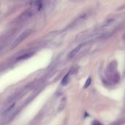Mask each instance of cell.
<instances>
[{
	"mask_svg": "<svg viewBox=\"0 0 125 125\" xmlns=\"http://www.w3.org/2000/svg\"><path fill=\"white\" fill-rule=\"evenodd\" d=\"M31 32H32V31L30 30V29H26V30L23 32L16 40L12 42V43L11 44V47L14 48V47H16V46H18L19 43H21L22 41H24L26 38H28V37L30 35Z\"/></svg>",
	"mask_w": 125,
	"mask_h": 125,
	"instance_id": "obj_1",
	"label": "cell"
},
{
	"mask_svg": "<svg viewBox=\"0 0 125 125\" xmlns=\"http://www.w3.org/2000/svg\"><path fill=\"white\" fill-rule=\"evenodd\" d=\"M106 33L105 32H97V33H94L93 34H90V35H88L86 38H85L83 39L84 42H88L89 41H92V40H94L96 39H99V38H102L105 37Z\"/></svg>",
	"mask_w": 125,
	"mask_h": 125,
	"instance_id": "obj_2",
	"label": "cell"
},
{
	"mask_svg": "<svg viewBox=\"0 0 125 125\" xmlns=\"http://www.w3.org/2000/svg\"><path fill=\"white\" fill-rule=\"evenodd\" d=\"M86 43H87V42H83V43H81V44H80L79 46H78L76 48H75L74 49H73L71 52L70 53V54H69V56H68V58H73L74 57L78 52H79V50H80V48H81Z\"/></svg>",
	"mask_w": 125,
	"mask_h": 125,
	"instance_id": "obj_3",
	"label": "cell"
},
{
	"mask_svg": "<svg viewBox=\"0 0 125 125\" xmlns=\"http://www.w3.org/2000/svg\"><path fill=\"white\" fill-rule=\"evenodd\" d=\"M15 107V103H13V104H12V105H10L8 108H7L5 111H4V112H2V114H4V113H10V111H12V110L13 109V108Z\"/></svg>",
	"mask_w": 125,
	"mask_h": 125,
	"instance_id": "obj_4",
	"label": "cell"
},
{
	"mask_svg": "<svg viewBox=\"0 0 125 125\" xmlns=\"http://www.w3.org/2000/svg\"><path fill=\"white\" fill-rule=\"evenodd\" d=\"M32 56V54H24V55H23V56H21L18 57V60L25 59V58H27L30 57V56Z\"/></svg>",
	"mask_w": 125,
	"mask_h": 125,
	"instance_id": "obj_5",
	"label": "cell"
},
{
	"mask_svg": "<svg viewBox=\"0 0 125 125\" xmlns=\"http://www.w3.org/2000/svg\"><path fill=\"white\" fill-rule=\"evenodd\" d=\"M68 78H69V76H68V74L67 75H66L64 76V78L62 79V85H66L67 83H68Z\"/></svg>",
	"mask_w": 125,
	"mask_h": 125,
	"instance_id": "obj_6",
	"label": "cell"
},
{
	"mask_svg": "<svg viewBox=\"0 0 125 125\" xmlns=\"http://www.w3.org/2000/svg\"><path fill=\"white\" fill-rule=\"evenodd\" d=\"M92 83V78H89L87 80H86V81L85 83V85H84V89H86L87 87H89L90 86Z\"/></svg>",
	"mask_w": 125,
	"mask_h": 125,
	"instance_id": "obj_7",
	"label": "cell"
},
{
	"mask_svg": "<svg viewBox=\"0 0 125 125\" xmlns=\"http://www.w3.org/2000/svg\"><path fill=\"white\" fill-rule=\"evenodd\" d=\"M93 125H102L100 122L97 121H93Z\"/></svg>",
	"mask_w": 125,
	"mask_h": 125,
	"instance_id": "obj_8",
	"label": "cell"
}]
</instances>
